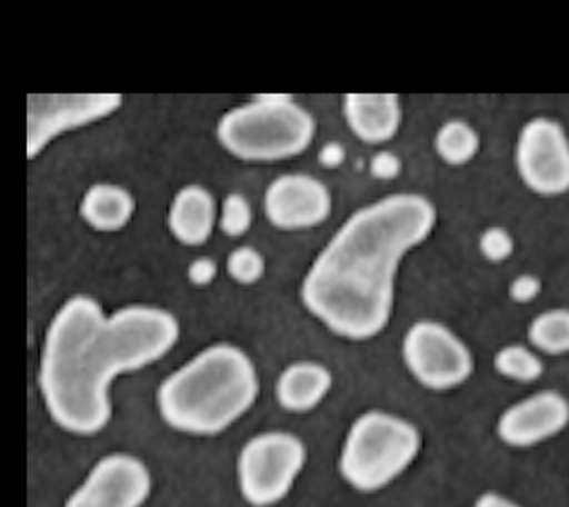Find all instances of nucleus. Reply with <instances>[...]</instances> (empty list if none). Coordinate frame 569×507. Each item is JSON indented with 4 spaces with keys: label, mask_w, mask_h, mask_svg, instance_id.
I'll return each mask as SVG.
<instances>
[{
    "label": "nucleus",
    "mask_w": 569,
    "mask_h": 507,
    "mask_svg": "<svg viewBox=\"0 0 569 507\" xmlns=\"http://www.w3.org/2000/svg\"><path fill=\"white\" fill-rule=\"evenodd\" d=\"M180 325L167 309L127 305L107 314L84 294L53 314L38 362V389L49 418L76 436H93L111 420V382L167 356Z\"/></svg>",
    "instance_id": "nucleus-1"
},
{
    "label": "nucleus",
    "mask_w": 569,
    "mask_h": 507,
    "mask_svg": "<svg viewBox=\"0 0 569 507\" xmlns=\"http://www.w3.org/2000/svg\"><path fill=\"white\" fill-rule=\"evenodd\" d=\"M216 274H218V267H216V262H213L211 258H207V256H200V258L191 260L189 267H187V278H189V282L196 285V287H204V285L213 282Z\"/></svg>",
    "instance_id": "nucleus-25"
},
{
    "label": "nucleus",
    "mask_w": 569,
    "mask_h": 507,
    "mask_svg": "<svg viewBox=\"0 0 569 507\" xmlns=\"http://www.w3.org/2000/svg\"><path fill=\"white\" fill-rule=\"evenodd\" d=\"M218 205L213 193L202 185H184L176 191L169 211H167V227L171 236L187 245L198 247L209 240L213 227L218 225Z\"/></svg>",
    "instance_id": "nucleus-14"
},
{
    "label": "nucleus",
    "mask_w": 569,
    "mask_h": 507,
    "mask_svg": "<svg viewBox=\"0 0 569 507\" xmlns=\"http://www.w3.org/2000/svg\"><path fill=\"white\" fill-rule=\"evenodd\" d=\"M136 211L133 196L111 182L91 185L80 200L82 220L96 231H120L129 225Z\"/></svg>",
    "instance_id": "nucleus-16"
},
{
    "label": "nucleus",
    "mask_w": 569,
    "mask_h": 507,
    "mask_svg": "<svg viewBox=\"0 0 569 507\" xmlns=\"http://www.w3.org/2000/svg\"><path fill=\"white\" fill-rule=\"evenodd\" d=\"M420 447L422 436L411 420L369 409L351 422L338 456V471L349 487L371 494L407 471Z\"/></svg>",
    "instance_id": "nucleus-5"
},
{
    "label": "nucleus",
    "mask_w": 569,
    "mask_h": 507,
    "mask_svg": "<svg viewBox=\"0 0 569 507\" xmlns=\"http://www.w3.org/2000/svg\"><path fill=\"white\" fill-rule=\"evenodd\" d=\"M542 291V282L533 274H520L509 285V296L513 302H531Z\"/></svg>",
    "instance_id": "nucleus-23"
},
{
    "label": "nucleus",
    "mask_w": 569,
    "mask_h": 507,
    "mask_svg": "<svg viewBox=\"0 0 569 507\" xmlns=\"http://www.w3.org/2000/svg\"><path fill=\"white\" fill-rule=\"evenodd\" d=\"M251 220H253L251 207L242 193H229L222 200V207L218 213V227L224 236H229V238L244 236L251 227Z\"/></svg>",
    "instance_id": "nucleus-20"
},
{
    "label": "nucleus",
    "mask_w": 569,
    "mask_h": 507,
    "mask_svg": "<svg viewBox=\"0 0 569 507\" xmlns=\"http://www.w3.org/2000/svg\"><path fill=\"white\" fill-rule=\"evenodd\" d=\"M227 274L240 285H253L264 274V258L258 249L242 245L227 256Z\"/></svg>",
    "instance_id": "nucleus-21"
},
{
    "label": "nucleus",
    "mask_w": 569,
    "mask_h": 507,
    "mask_svg": "<svg viewBox=\"0 0 569 507\" xmlns=\"http://www.w3.org/2000/svg\"><path fill=\"white\" fill-rule=\"evenodd\" d=\"M120 102V93L29 96L27 156L36 158L56 136L113 113Z\"/></svg>",
    "instance_id": "nucleus-10"
},
{
    "label": "nucleus",
    "mask_w": 569,
    "mask_h": 507,
    "mask_svg": "<svg viewBox=\"0 0 569 507\" xmlns=\"http://www.w3.org/2000/svg\"><path fill=\"white\" fill-rule=\"evenodd\" d=\"M433 225L436 207L420 193H391L353 211L309 265L302 305L340 338L378 336L393 309L398 265Z\"/></svg>",
    "instance_id": "nucleus-2"
},
{
    "label": "nucleus",
    "mask_w": 569,
    "mask_h": 507,
    "mask_svg": "<svg viewBox=\"0 0 569 507\" xmlns=\"http://www.w3.org/2000/svg\"><path fill=\"white\" fill-rule=\"evenodd\" d=\"M527 338L538 354H569V309L556 307L533 316V320L527 327Z\"/></svg>",
    "instance_id": "nucleus-17"
},
{
    "label": "nucleus",
    "mask_w": 569,
    "mask_h": 507,
    "mask_svg": "<svg viewBox=\"0 0 569 507\" xmlns=\"http://www.w3.org/2000/svg\"><path fill=\"white\" fill-rule=\"evenodd\" d=\"M342 113L351 133L367 145L391 140L402 120L400 100L396 93H347Z\"/></svg>",
    "instance_id": "nucleus-13"
},
{
    "label": "nucleus",
    "mask_w": 569,
    "mask_h": 507,
    "mask_svg": "<svg viewBox=\"0 0 569 507\" xmlns=\"http://www.w3.org/2000/svg\"><path fill=\"white\" fill-rule=\"evenodd\" d=\"M478 249L489 262H502L513 254V238L502 227H487L480 233Z\"/></svg>",
    "instance_id": "nucleus-22"
},
{
    "label": "nucleus",
    "mask_w": 569,
    "mask_h": 507,
    "mask_svg": "<svg viewBox=\"0 0 569 507\" xmlns=\"http://www.w3.org/2000/svg\"><path fill=\"white\" fill-rule=\"evenodd\" d=\"M433 149L442 162L460 167L476 158V153L480 149V136L469 122L453 118V120H447L436 131Z\"/></svg>",
    "instance_id": "nucleus-18"
},
{
    "label": "nucleus",
    "mask_w": 569,
    "mask_h": 507,
    "mask_svg": "<svg viewBox=\"0 0 569 507\" xmlns=\"http://www.w3.org/2000/svg\"><path fill=\"white\" fill-rule=\"evenodd\" d=\"M333 385L331 371L316 360L287 365L276 380V400L282 409L305 414L316 409Z\"/></svg>",
    "instance_id": "nucleus-15"
},
{
    "label": "nucleus",
    "mask_w": 569,
    "mask_h": 507,
    "mask_svg": "<svg viewBox=\"0 0 569 507\" xmlns=\"http://www.w3.org/2000/svg\"><path fill=\"white\" fill-rule=\"evenodd\" d=\"M260 380L249 354L216 342L171 371L156 391L160 418L189 436H216L256 402Z\"/></svg>",
    "instance_id": "nucleus-3"
},
{
    "label": "nucleus",
    "mask_w": 569,
    "mask_h": 507,
    "mask_svg": "<svg viewBox=\"0 0 569 507\" xmlns=\"http://www.w3.org/2000/svg\"><path fill=\"white\" fill-rule=\"evenodd\" d=\"M149 494V467L133 454L111 451L96 460L64 507H142Z\"/></svg>",
    "instance_id": "nucleus-9"
},
{
    "label": "nucleus",
    "mask_w": 569,
    "mask_h": 507,
    "mask_svg": "<svg viewBox=\"0 0 569 507\" xmlns=\"http://www.w3.org/2000/svg\"><path fill=\"white\" fill-rule=\"evenodd\" d=\"M473 507H525V505H520V503H516L509 496L498 494V491H482L473 500Z\"/></svg>",
    "instance_id": "nucleus-27"
},
{
    "label": "nucleus",
    "mask_w": 569,
    "mask_h": 507,
    "mask_svg": "<svg viewBox=\"0 0 569 507\" xmlns=\"http://www.w3.org/2000/svg\"><path fill=\"white\" fill-rule=\"evenodd\" d=\"M520 180L538 196L569 191V136L558 120L538 116L522 125L516 140Z\"/></svg>",
    "instance_id": "nucleus-8"
},
{
    "label": "nucleus",
    "mask_w": 569,
    "mask_h": 507,
    "mask_svg": "<svg viewBox=\"0 0 569 507\" xmlns=\"http://www.w3.org/2000/svg\"><path fill=\"white\" fill-rule=\"evenodd\" d=\"M493 369L513 382H533L542 376L545 362L533 347L527 345H505L493 356Z\"/></svg>",
    "instance_id": "nucleus-19"
},
{
    "label": "nucleus",
    "mask_w": 569,
    "mask_h": 507,
    "mask_svg": "<svg viewBox=\"0 0 569 507\" xmlns=\"http://www.w3.org/2000/svg\"><path fill=\"white\" fill-rule=\"evenodd\" d=\"M369 169H371V176H376L380 180H391L400 173L402 162L391 151H378V153H373V158L369 162Z\"/></svg>",
    "instance_id": "nucleus-24"
},
{
    "label": "nucleus",
    "mask_w": 569,
    "mask_h": 507,
    "mask_svg": "<svg viewBox=\"0 0 569 507\" xmlns=\"http://www.w3.org/2000/svg\"><path fill=\"white\" fill-rule=\"evenodd\" d=\"M307 460L305 443L289 431H262L251 436L236 460L240 496L251 507H271L293 487Z\"/></svg>",
    "instance_id": "nucleus-6"
},
{
    "label": "nucleus",
    "mask_w": 569,
    "mask_h": 507,
    "mask_svg": "<svg viewBox=\"0 0 569 507\" xmlns=\"http://www.w3.org/2000/svg\"><path fill=\"white\" fill-rule=\"evenodd\" d=\"M264 213L276 229H311L329 218L331 193L316 176L282 173L267 185Z\"/></svg>",
    "instance_id": "nucleus-11"
},
{
    "label": "nucleus",
    "mask_w": 569,
    "mask_h": 507,
    "mask_svg": "<svg viewBox=\"0 0 569 507\" xmlns=\"http://www.w3.org/2000/svg\"><path fill=\"white\" fill-rule=\"evenodd\" d=\"M569 425V400L556 389L529 394L509 405L496 422L498 438L516 449L551 440Z\"/></svg>",
    "instance_id": "nucleus-12"
},
{
    "label": "nucleus",
    "mask_w": 569,
    "mask_h": 507,
    "mask_svg": "<svg viewBox=\"0 0 569 507\" xmlns=\"http://www.w3.org/2000/svg\"><path fill=\"white\" fill-rule=\"evenodd\" d=\"M407 371L427 389L447 391L473 374L469 347L442 322L416 320L402 338Z\"/></svg>",
    "instance_id": "nucleus-7"
},
{
    "label": "nucleus",
    "mask_w": 569,
    "mask_h": 507,
    "mask_svg": "<svg viewBox=\"0 0 569 507\" xmlns=\"http://www.w3.org/2000/svg\"><path fill=\"white\" fill-rule=\"evenodd\" d=\"M316 133L313 116L289 96H258L216 125L218 142L244 162H278L302 153Z\"/></svg>",
    "instance_id": "nucleus-4"
},
{
    "label": "nucleus",
    "mask_w": 569,
    "mask_h": 507,
    "mask_svg": "<svg viewBox=\"0 0 569 507\" xmlns=\"http://www.w3.org/2000/svg\"><path fill=\"white\" fill-rule=\"evenodd\" d=\"M318 160L322 167L327 169H336L342 165L345 160V147L340 142H325L320 147V153H318Z\"/></svg>",
    "instance_id": "nucleus-26"
}]
</instances>
